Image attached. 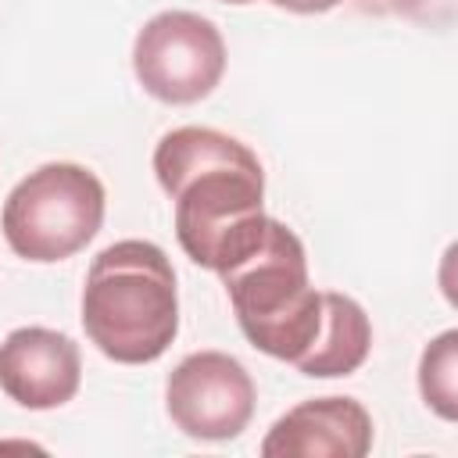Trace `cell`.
<instances>
[{
  "label": "cell",
  "mask_w": 458,
  "mask_h": 458,
  "mask_svg": "<svg viewBox=\"0 0 458 458\" xmlns=\"http://www.w3.org/2000/svg\"><path fill=\"white\" fill-rule=\"evenodd\" d=\"M154 175L175 204V236L200 268L225 272L265 236V172L229 132L179 125L154 147Z\"/></svg>",
  "instance_id": "obj_1"
},
{
  "label": "cell",
  "mask_w": 458,
  "mask_h": 458,
  "mask_svg": "<svg viewBox=\"0 0 458 458\" xmlns=\"http://www.w3.org/2000/svg\"><path fill=\"white\" fill-rule=\"evenodd\" d=\"M82 329L111 361H157L179 333V290L168 254L150 240L104 247L86 272Z\"/></svg>",
  "instance_id": "obj_2"
},
{
  "label": "cell",
  "mask_w": 458,
  "mask_h": 458,
  "mask_svg": "<svg viewBox=\"0 0 458 458\" xmlns=\"http://www.w3.org/2000/svg\"><path fill=\"white\" fill-rule=\"evenodd\" d=\"M218 276L250 347L279 361H297L311 347L322 293L311 286L304 243L286 222L268 218L261 243Z\"/></svg>",
  "instance_id": "obj_3"
},
{
  "label": "cell",
  "mask_w": 458,
  "mask_h": 458,
  "mask_svg": "<svg viewBox=\"0 0 458 458\" xmlns=\"http://www.w3.org/2000/svg\"><path fill=\"white\" fill-rule=\"evenodd\" d=\"M104 204V182L89 168L50 161L7 193L0 229L18 258L64 261L100 233Z\"/></svg>",
  "instance_id": "obj_4"
},
{
  "label": "cell",
  "mask_w": 458,
  "mask_h": 458,
  "mask_svg": "<svg viewBox=\"0 0 458 458\" xmlns=\"http://www.w3.org/2000/svg\"><path fill=\"white\" fill-rule=\"evenodd\" d=\"M132 72L154 100L197 104L222 82V32L193 11H161L136 32Z\"/></svg>",
  "instance_id": "obj_5"
},
{
  "label": "cell",
  "mask_w": 458,
  "mask_h": 458,
  "mask_svg": "<svg viewBox=\"0 0 458 458\" xmlns=\"http://www.w3.org/2000/svg\"><path fill=\"white\" fill-rule=\"evenodd\" d=\"M254 379L250 372L222 351L186 354L165 383V408L175 429L193 440H233L247 429L254 415Z\"/></svg>",
  "instance_id": "obj_6"
},
{
  "label": "cell",
  "mask_w": 458,
  "mask_h": 458,
  "mask_svg": "<svg viewBox=\"0 0 458 458\" xmlns=\"http://www.w3.org/2000/svg\"><path fill=\"white\" fill-rule=\"evenodd\" d=\"M82 354L68 333L47 326L11 329L0 344V390L32 411L61 408L79 394Z\"/></svg>",
  "instance_id": "obj_7"
},
{
  "label": "cell",
  "mask_w": 458,
  "mask_h": 458,
  "mask_svg": "<svg viewBox=\"0 0 458 458\" xmlns=\"http://www.w3.org/2000/svg\"><path fill=\"white\" fill-rule=\"evenodd\" d=\"M372 447V415L354 397H311L279 415L261 440L265 458H361Z\"/></svg>",
  "instance_id": "obj_8"
},
{
  "label": "cell",
  "mask_w": 458,
  "mask_h": 458,
  "mask_svg": "<svg viewBox=\"0 0 458 458\" xmlns=\"http://www.w3.org/2000/svg\"><path fill=\"white\" fill-rule=\"evenodd\" d=\"M372 351V322L365 308L347 293H322V322L311 347L293 361L304 376L336 379L365 365Z\"/></svg>",
  "instance_id": "obj_9"
},
{
  "label": "cell",
  "mask_w": 458,
  "mask_h": 458,
  "mask_svg": "<svg viewBox=\"0 0 458 458\" xmlns=\"http://www.w3.org/2000/svg\"><path fill=\"white\" fill-rule=\"evenodd\" d=\"M419 390L422 401L447 422L458 419V333L444 329L419 361Z\"/></svg>",
  "instance_id": "obj_10"
},
{
  "label": "cell",
  "mask_w": 458,
  "mask_h": 458,
  "mask_svg": "<svg viewBox=\"0 0 458 458\" xmlns=\"http://www.w3.org/2000/svg\"><path fill=\"white\" fill-rule=\"evenodd\" d=\"M272 4L283 11H297V14H322V11L336 7L340 0H272Z\"/></svg>",
  "instance_id": "obj_11"
},
{
  "label": "cell",
  "mask_w": 458,
  "mask_h": 458,
  "mask_svg": "<svg viewBox=\"0 0 458 458\" xmlns=\"http://www.w3.org/2000/svg\"><path fill=\"white\" fill-rule=\"evenodd\" d=\"M222 4H250V0H222Z\"/></svg>",
  "instance_id": "obj_12"
},
{
  "label": "cell",
  "mask_w": 458,
  "mask_h": 458,
  "mask_svg": "<svg viewBox=\"0 0 458 458\" xmlns=\"http://www.w3.org/2000/svg\"><path fill=\"white\" fill-rule=\"evenodd\" d=\"M369 4H372V0H369Z\"/></svg>",
  "instance_id": "obj_13"
}]
</instances>
